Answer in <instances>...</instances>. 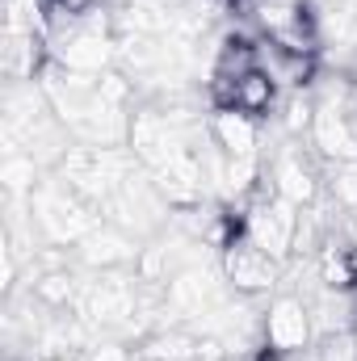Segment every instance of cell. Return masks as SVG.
Here are the masks:
<instances>
[{
  "mask_svg": "<svg viewBox=\"0 0 357 361\" xmlns=\"http://www.w3.org/2000/svg\"><path fill=\"white\" fill-rule=\"evenodd\" d=\"M273 105H277V85L261 68H253L248 76L231 80V105L227 109H240L248 118H265V114H273Z\"/></svg>",
  "mask_w": 357,
  "mask_h": 361,
  "instance_id": "ba28073f",
  "label": "cell"
},
{
  "mask_svg": "<svg viewBox=\"0 0 357 361\" xmlns=\"http://www.w3.org/2000/svg\"><path fill=\"white\" fill-rule=\"evenodd\" d=\"M139 252H143V248H135V235H126L122 227H114V223H105V219L76 244V261L89 265V269H101V273L122 269V265L139 261Z\"/></svg>",
  "mask_w": 357,
  "mask_h": 361,
  "instance_id": "8992f818",
  "label": "cell"
},
{
  "mask_svg": "<svg viewBox=\"0 0 357 361\" xmlns=\"http://www.w3.org/2000/svg\"><path fill=\"white\" fill-rule=\"evenodd\" d=\"M30 214H34V227H38L42 244H51V248H59V244L76 248L92 227L101 223V210L92 202H85L59 173L51 180H42L30 193Z\"/></svg>",
  "mask_w": 357,
  "mask_h": 361,
  "instance_id": "6da1fadb",
  "label": "cell"
},
{
  "mask_svg": "<svg viewBox=\"0 0 357 361\" xmlns=\"http://www.w3.org/2000/svg\"><path fill=\"white\" fill-rule=\"evenodd\" d=\"M85 361H135V353L118 341H97V345L85 349Z\"/></svg>",
  "mask_w": 357,
  "mask_h": 361,
  "instance_id": "9c48e42d",
  "label": "cell"
},
{
  "mask_svg": "<svg viewBox=\"0 0 357 361\" xmlns=\"http://www.w3.org/2000/svg\"><path fill=\"white\" fill-rule=\"evenodd\" d=\"M265 185L282 197V202H290V206H298V210L315 206V197L324 193L320 169H315L298 147H277V152H273V164H269Z\"/></svg>",
  "mask_w": 357,
  "mask_h": 361,
  "instance_id": "5b68a950",
  "label": "cell"
},
{
  "mask_svg": "<svg viewBox=\"0 0 357 361\" xmlns=\"http://www.w3.org/2000/svg\"><path fill=\"white\" fill-rule=\"evenodd\" d=\"M42 361H72V357H63V353H51V357H42Z\"/></svg>",
  "mask_w": 357,
  "mask_h": 361,
  "instance_id": "30bf717a",
  "label": "cell"
},
{
  "mask_svg": "<svg viewBox=\"0 0 357 361\" xmlns=\"http://www.w3.org/2000/svg\"><path fill=\"white\" fill-rule=\"evenodd\" d=\"M298 206H290V202H282L269 185H257V193L244 202V210H240V231L257 244V248H265L273 261H290L294 257V240H298Z\"/></svg>",
  "mask_w": 357,
  "mask_h": 361,
  "instance_id": "7a4b0ae2",
  "label": "cell"
},
{
  "mask_svg": "<svg viewBox=\"0 0 357 361\" xmlns=\"http://www.w3.org/2000/svg\"><path fill=\"white\" fill-rule=\"evenodd\" d=\"M219 269H223L227 286L236 294H248V298H257V294H265L273 286H282V261H273L265 248H257L244 231L223 248Z\"/></svg>",
  "mask_w": 357,
  "mask_h": 361,
  "instance_id": "3957f363",
  "label": "cell"
},
{
  "mask_svg": "<svg viewBox=\"0 0 357 361\" xmlns=\"http://www.w3.org/2000/svg\"><path fill=\"white\" fill-rule=\"evenodd\" d=\"M265 349L277 357H290V353H303L307 345H315V319H311V307L303 294H277L265 311Z\"/></svg>",
  "mask_w": 357,
  "mask_h": 361,
  "instance_id": "277c9868",
  "label": "cell"
},
{
  "mask_svg": "<svg viewBox=\"0 0 357 361\" xmlns=\"http://www.w3.org/2000/svg\"><path fill=\"white\" fill-rule=\"evenodd\" d=\"M206 126H210V139L219 143V152L227 160H261V126H257V118H248L240 109H214Z\"/></svg>",
  "mask_w": 357,
  "mask_h": 361,
  "instance_id": "52a82bcc",
  "label": "cell"
}]
</instances>
